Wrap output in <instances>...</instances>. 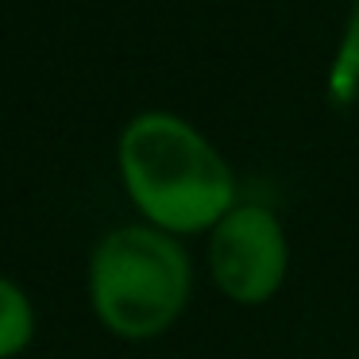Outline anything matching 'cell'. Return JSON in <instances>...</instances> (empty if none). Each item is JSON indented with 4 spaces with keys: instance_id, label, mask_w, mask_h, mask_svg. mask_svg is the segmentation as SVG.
Returning <instances> with one entry per match:
<instances>
[{
    "instance_id": "3957f363",
    "label": "cell",
    "mask_w": 359,
    "mask_h": 359,
    "mask_svg": "<svg viewBox=\"0 0 359 359\" xmlns=\"http://www.w3.org/2000/svg\"><path fill=\"white\" fill-rule=\"evenodd\" d=\"M209 271L236 305H266L290 274V240L278 212L263 201H240L209 232Z\"/></svg>"
},
{
    "instance_id": "7a4b0ae2",
    "label": "cell",
    "mask_w": 359,
    "mask_h": 359,
    "mask_svg": "<svg viewBox=\"0 0 359 359\" xmlns=\"http://www.w3.org/2000/svg\"><path fill=\"white\" fill-rule=\"evenodd\" d=\"M194 286L189 255L155 224L112 228L89 263L93 309L116 336L147 340L182 317Z\"/></svg>"
},
{
    "instance_id": "277c9868",
    "label": "cell",
    "mask_w": 359,
    "mask_h": 359,
    "mask_svg": "<svg viewBox=\"0 0 359 359\" xmlns=\"http://www.w3.org/2000/svg\"><path fill=\"white\" fill-rule=\"evenodd\" d=\"M325 97L332 109H351L359 101V0H351L344 32L336 39L332 62L325 74Z\"/></svg>"
},
{
    "instance_id": "5b68a950",
    "label": "cell",
    "mask_w": 359,
    "mask_h": 359,
    "mask_svg": "<svg viewBox=\"0 0 359 359\" xmlns=\"http://www.w3.org/2000/svg\"><path fill=\"white\" fill-rule=\"evenodd\" d=\"M32 302L24 297V290L16 282L0 278V359L4 355H16L27 340H32Z\"/></svg>"
},
{
    "instance_id": "6da1fadb",
    "label": "cell",
    "mask_w": 359,
    "mask_h": 359,
    "mask_svg": "<svg viewBox=\"0 0 359 359\" xmlns=\"http://www.w3.org/2000/svg\"><path fill=\"white\" fill-rule=\"evenodd\" d=\"M116 158L135 209L170 236L212 232L240 205L228 158L174 112H140L120 135Z\"/></svg>"
}]
</instances>
